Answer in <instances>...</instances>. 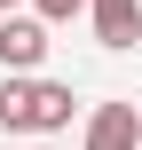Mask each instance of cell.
<instances>
[{
	"mask_svg": "<svg viewBox=\"0 0 142 150\" xmlns=\"http://www.w3.org/2000/svg\"><path fill=\"white\" fill-rule=\"evenodd\" d=\"M71 79H0V127L8 134H63L71 127Z\"/></svg>",
	"mask_w": 142,
	"mask_h": 150,
	"instance_id": "obj_1",
	"label": "cell"
},
{
	"mask_svg": "<svg viewBox=\"0 0 142 150\" xmlns=\"http://www.w3.org/2000/svg\"><path fill=\"white\" fill-rule=\"evenodd\" d=\"M47 63V24L40 16H0V71L8 79H32Z\"/></svg>",
	"mask_w": 142,
	"mask_h": 150,
	"instance_id": "obj_2",
	"label": "cell"
},
{
	"mask_svg": "<svg viewBox=\"0 0 142 150\" xmlns=\"http://www.w3.org/2000/svg\"><path fill=\"white\" fill-rule=\"evenodd\" d=\"M79 150H142V111H134V103H95Z\"/></svg>",
	"mask_w": 142,
	"mask_h": 150,
	"instance_id": "obj_3",
	"label": "cell"
},
{
	"mask_svg": "<svg viewBox=\"0 0 142 150\" xmlns=\"http://www.w3.org/2000/svg\"><path fill=\"white\" fill-rule=\"evenodd\" d=\"M87 24L103 47H134L142 40V0H87Z\"/></svg>",
	"mask_w": 142,
	"mask_h": 150,
	"instance_id": "obj_4",
	"label": "cell"
},
{
	"mask_svg": "<svg viewBox=\"0 0 142 150\" xmlns=\"http://www.w3.org/2000/svg\"><path fill=\"white\" fill-rule=\"evenodd\" d=\"M32 16L40 24H71V16H87V0H32Z\"/></svg>",
	"mask_w": 142,
	"mask_h": 150,
	"instance_id": "obj_5",
	"label": "cell"
},
{
	"mask_svg": "<svg viewBox=\"0 0 142 150\" xmlns=\"http://www.w3.org/2000/svg\"><path fill=\"white\" fill-rule=\"evenodd\" d=\"M0 16H16V0H0Z\"/></svg>",
	"mask_w": 142,
	"mask_h": 150,
	"instance_id": "obj_6",
	"label": "cell"
},
{
	"mask_svg": "<svg viewBox=\"0 0 142 150\" xmlns=\"http://www.w3.org/2000/svg\"><path fill=\"white\" fill-rule=\"evenodd\" d=\"M32 150H40V142H32Z\"/></svg>",
	"mask_w": 142,
	"mask_h": 150,
	"instance_id": "obj_7",
	"label": "cell"
}]
</instances>
